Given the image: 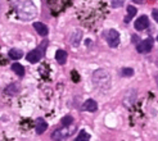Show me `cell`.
Returning <instances> with one entry per match:
<instances>
[{
    "instance_id": "d6986e66",
    "label": "cell",
    "mask_w": 158,
    "mask_h": 141,
    "mask_svg": "<svg viewBox=\"0 0 158 141\" xmlns=\"http://www.w3.org/2000/svg\"><path fill=\"white\" fill-rule=\"evenodd\" d=\"M73 123V118L71 115H66L64 118L62 119V124L63 126H69V124H72Z\"/></svg>"
},
{
    "instance_id": "ac0fdd59",
    "label": "cell",
    "mask_w": 158,
    "mask_h": 141,
    "mask_svg": "<svg viewBox=\"0 0 158 141\" xmlns=\"http://www.w3.org/2000/svg\"><path fill=\"white\" fill-rule=\"evenodd\" d=\"M121 75H122L123 77H131V76L134 75V69H132V68H122Z\"/></svg>"
},
{
    "instance_id": "44dd1931",
    "label": "cell",
    "mask_w": 158,
    "mask_h": 141,
    "mask_svg": "<svg viewBox=\"0 0 158 141\" xmlns=\"http://www.w3.org/2000/svg\"><path fill=\"white\" fill-rule=\"evenodd\" d=\"M156 80H157V83H158V75H157V77H156Z\"/></svg>"
},
{
    "instance_id": "7a4b0ae2",
    "label": "cell",
    "mask_w": 158,
    "mask_h": 141,
    "mask_svg": "<svg viewBox=\"0 0 158 141\" xmlns=\"http://www.w3.org/2000/svg\"><path fill=\"white\" fill-rule=\"evenodd\" d=\"M93 81L97 87L99 89H108L110 85V77L109 73L104 69H98L93 75Z\"/></svg>"
},
{
    "instance_id": "9c48e42d",
    "label": "cell",
    "mask_w": 158,
    "mask_h": 141,
    "mask_svg": "<svg viewBox=\"0 0 158 141\" xmlns=\"http://www.w3.org/2000/svg\"><path fill=\"white\" fill-rule=\"evenodd\" d=\"M35 128H36V134L41 135V134H44V132L46 131V128H48V123H46L43 118H39V119L36 121Z\"/></svg>"
},
{
    "instance_id": "30bf717a",
    "label": "cell",
    "mask_w": 158,
    "mask_h": 141,
    "mask_svg": "<svg viewBox=\"0 0 158 141\" xmlns=\"http://www.w3.org/2000/svg\"><path fill=\"white\" fill-rule=\"evenodd\" d=\"M82 109H84V111H88V112H95L97 109H98V104H97L95 100L89 99V100H86L85 103H84Z\"/></svg>"
},
{
    "instance_id": "3957f363",
    "label": "cell",
    "mask_w": 158,
    "mask_h": 141,
    "mask_svg": "<svg viewBox=\"0 0 158 141\" xmlns=\"http://www.w3.org/2000/svg\"><path fill=\"white\" fill-rule=\"evenodd\" d=\"M76 131V126L75 124H69V126H63L62 128L57 130L53 132V140H57V141H60V140H64L67 137H69L71 135L73 134V132Z\"/></svg>"
},
{
    "instance_id": "2e32d148",
    "label": "cell",
    "mask_w": 158,
    "mask_h": 141,
    "mask_svg": "<svg viewBox=\"0 0 158 141\" xmlns=\"http://www.w3.org/2000/svg\"><path fill=\"white\" fill-rule=\"evenodd\" d=\"M89 140H90V135L86 131H81L76 137V141H89Z\"/></svg>"
},
{
    "instance_id": "9a60e30c",
    "label": "cell",
    "mask_w": 158,
    "mask_h": 141,
    "mask_svg": "<svg viewBox=\"0 0 158 141\" xmlns=\"http://www.w3.org/2000/svg\"><path fill=\"white\" fill-rule=\"evenodd\" d=\"M19 91V86L18 85H15V83H12L10 86H8L5 92L8 94V95H15V94H18Z\"/></svg>"
},
{
    "instance_id": "52a82bcc",
    "label": "cell",
    "mask_w": 158,
    "mask_h": 141,
    "mask_svg": "<svg viewBox=\"0 0 158 141\" xmlns=\"http://www.w3.org/2000/svg\"><path fill=\"white\" fill-rule=\"evenodd\" d=\"M134 26H135V28H136L138 31L145 30V28L149 26V19H148V17H147V15H141V17H139V18L135 21V23H134Z\"/></svg>"
},
{
    "instance_id": "ba28073f",
    "label": "cell",
    "mask_w": 158,
    "mask_h": 141,
    "mask_svg": "<svg viewBox=\"0 0 158 141\" xmlns=\"http://www.w3.org/2000/svg\"><path fill=\"white\" fill-rule=\"evenodd\" d=\"M34 28L36 30V32L40 36H46V35H48V32H49L48 27H46L44 23H41V22H35L34 23Z\"/></svg>"
},
{
    "instance_id": "7c38bea8",
    "label": "cell",
    "mask_w": 158,
    "mask_h": 141,
    "mask_svg": "<svg viewBox=\"0 0 158 141\" xmlns=\"http://www.w3.org/2000/svg\"><path fill=\"white\" fill-rule=\"evenodd\" d=\"M55 59H57L59 64H64L67 62V53L64 50H58L55 53Z\"/></svg>"
},
{
    "instance_id": "e0dca14e",
    "label": "cell",
    "mask_w": 158,
    "mask_h": 141,
    "mask_svg": "<svg viewBox=\"0 0 158 141\" xmlns=\"http://www.w3.org/2000/svg\"><path fill=\"white\" fill-rule=\"evenodd\" d=\"M136 8L135 6H132V5H129L127 6V13H129V15H127V18H126V22H129L132 17H134V15H135L136 14Z\"/></svg>"
},
{
    "instance_id": "6da1fadb",
    "label": "cell",
    "mask_w": 158,
    "mask_h": 141,
    "mask_svg": "<svg viewBox=\"0 0 158 141\" xmlns=\"http://www.w3.org/2000/svg\"><path fill=\"white\" fill-rule=\"evenodd\" d=\"M15 10L22 21H31L36 17V6L32 0H15Z\"/></svg>"
},
{
    "instance_id": "277c9868",
    "label": "cell",
    "mask_w": 158,
    "mask_h": 141,
    "mask_svg": "<svg viewBox=\"0 0 158 141\" xmlns=\"http://www.w3.org/2000/svg\"><path fill=\"white\" fill-rule=\"evenodd\" d=\"M106 40L110 48H117L120 44V34L116 30H109L106 32Z\"/></svg>"
},
{
    "instance_id": "4fadbf2b",
    "label": "cell",
    "mask_w": 158,
    "mask_h": 141,
    "mask_svg": "<svg viewBox=\"0 0 158 141\" xmlns=\"http://www.w3.org/2000/svg\"><path fill=\"white\" fill-rule=\"evenodd\" d=\"M22 57H23V53H22V50H19V49H12V50L9 51V58L13 59V60H18V59H21Z\"/></svg>"
},
{
    "instance_id": "8992f818",
    "label": "cell",
    "mask_w": 158,
    "mask_h": 141,
    "mask_svg": "<svg viewBox=\"0 0 158 141\" xmlns=\"http://www.w3.org/2000/svg\"><path fill=\"white\" fill-rule=\"evenodd\" d=\"M44 46H46V42H44V44H43V48H44ZM43 48L35 49V50L30 51V53L27 54V57H26V58H27V60L30 62V63H37V62L43 58V55H44V53H43Z\"/></svg>"
},
{
    "instance_id": "8fae6325",
    "label": "cell",
    "mask_w": 158,
    "mask_h": 141,
    "mask_svg": "<svg viewBox=\"0 0 158 141\" xmlns=\"http://www.w3.org/2000/svg\"><path fill=\"white\" fill-rule=\"evenodd\" d=\"M81 38H82V32L77 30L72 34V36H71V42H72L73 46H77L78 44L81 42Z\"/></svg>"
},
{
    "instance_id": "7402d4cb",
    "label": "cell",
    "mask_w": 158,
    "mask_h": 141,
    "mask_svg": "<svg viewBox=\"0 0 158 141\" xmlns=\"http://www.w3.org/2000/svg\"><path fill=\"white\" fill-rule=\"evenodd\" d=\"M157 40H158V36H157Z\"/></svg>"
},
{
    "instance_id": "ffe728a7",
    "label": "cell",
    "mask_w": 158,
    "mask_h": 141,
    "mask_svg": "<svg viewBox=\"0 0 158 141\" xmlns=\"http://www.w3.org/2000/svg\"><path fill=\"white\" fill-rule=\"evenodd\" d=\"M152 14H153V18H154V21L158 23V9H154V10L152 12Z\"/></svg>"
},
{
    "instance_id": "5bb4252c",
    "label": "cell",
    "mask_w": 158,
    "mask_h": 141,
    "mask_svg": "<svg viewBox=\"0 0 158 141\" xmlns=\"http://www.w3.org/2000/svg\"><path fill=\"white\" fill-rule=\"evenodd\" d=\"M12 69L14 70V73H17L19 77L25 76V68H23V66H22V64H19V63H13Z\"/></svg>"
},
{
    "instance_id": "5b68a950",
    "label": "cell",
    "mask_w": 158,
    "mask_h": 141,
    "mask_svg": "<svg viewBox=\"0 0 158 141\" xmlns=\"http://www.w3.org/2000/svg\"><path fill=\"white\" fill-rule=\"evenodd\" d=\"M153 38H145V40L140 41L138 45H136V50L140 53V54H148L151 53V50L153 49Z\"/></svg>"
}]
</instances>
